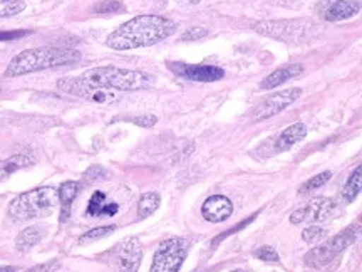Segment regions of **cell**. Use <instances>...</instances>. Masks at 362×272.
Masks as SVG:
<instances>
[{"label":"cell","mask_w":362,"mask_h":272,"mask_svg":"<svg viewBox=\"0 0 362 272\" xmlns=\"http://www.w3.org/2000/svg\"><path fill=\"white\" fill-rule=\"evenodd\" d=\"M176 30L173 21L161 16H138L124 22L106 39L107 47L115 51H131V49L149 47L168 39Z\"/></svg>","instance_id":"6da1fadb"},{"label":"cell","mask_w":362,"mask_h":272,"mask_svg":"<svg viewBox=\"0 0 362 272\" xmlns=\"http://www.w3.org/2000/svg\"><path fill=\"white\" fill-rule=\"evenodd\" d=\"M79 61L81 54L78 51H72V49L49 47V45H45V47H34L17 54V56L8 62L4 76H6V78H17V76L30 74V72L71 66Z\"/></svg>","instance_id":"7a4b0ae2"},{"label":"cell","mask_w":362,"mask_h":272,"mask_svg":"<svg viewBox=\"0 0 362 272\" xmlns=\"http://www.w3.org/2000/svg\"><path fill=\"white\" fill-rule=\"evenodd\" d=\"M79 79L90 88H106L119 91L146 89L153 84V78L146 72L136 69H123V67L104 66L93 67L83 72Z\"/></svg>","instance_id":"3957f363"},{"label":"cell","mask_w":362,"mask_h":272,"mask_svg":"<svg viewBox=\"0 0 362 272\" xmlns=\"http://www.w3.org/2000/svg\"><path fill=\"white\" fill-rule=\"evenodd\" d=\"M59 205V190L40 187L21 193L8 205V217L16 222L42 219L56 210Z\"/></svg>","instance_id":"277c9868"},{"label":"cell","mask_w":362,"mask_h":272,"mask_svg":"<svg viewBox=\"0 0 362 272\" xmlns=\"http://www.w3.org/2000/svg\"><path fill=\"white\" fill-rule=\"evenodd\" d=\"M357 239V229L356 227H347L342 232H339L334 237L325 240L324 244L310 249L309 252L305 254V264L310 267V269H324L327 267L330 262L336 261L341 254L349 249L352 244L356 242Z\"/></svg>","instance_id":"5b68a950"},{"label":"cell","mask_w":362,"mask_h":272,"mask_svg":"<svg viewBox=\"0 0 362 272\" xmlns=\"http://www.w3.org/2000/svg\"><path fill=\"white\" fill-rule=\"evenodd\" d=\"M253 30L267 38H274L285 42H300L315 33V24L310 21H264L257 22Z\"/></svg>","instance_id":"8992f818"},{"label":"cell","mask_w":362,"mask_h":272,"mask_svg":"<svg viewBox=\"0 0 362 272\" xmlns=\"http://www.w3.org/2000/svg\"><path fill=\"white\" fill-rule=\"evenodd\" d=\"M188 254V242L181 237H170L158 246L149 272H180Z\"/></svg>","instance_id":"52a82bcc"},{"label":"cell","mask_w":362,"mask_h":272,"mask_svg":"<svg viewBox=\"0 0 362 272\" xmlns=\"http://www.w3.org/2000/svg\"><path fill=\"white\" fill-rule=\"evenodd\" d=\"M106 262L115 272H138L143 259V249L136 237H128L106 252Z\"/></svg>","instance_id":"ba28073f"},{"label":"cell","mask_w":362,"mask_h":272,"mask_svg":"<svg viewBox=\"0 0 362 272\" xmlns=\"http://www.w3.org/2000/svg\"><path fill=\"white\" fill-rule=\"evenodd\" d=\"M300 88H288L279 91V93L270 94V96H267L260 104H257L255 111H253V120L264 121L269 120L272 116L279 115V113H282L285 110V108L291 106L292 103H296L297 99L300 98Z\"/></svg>","instance_id":"9c48e42d"},{"label":"cell","mask_w":362,"mask_h":272,"mask_svg":"<svg viewBox=\"0 0 362 272\" xmlns=\"http://www.w3.org/2000/svg\"><path fill=\"white\" fill-rule=\"evenodd\" d=\"M57 88L64 93L74 94V96L89 99V101L94 103H112L117 99V94L115 91L106 89V88H90V86L84 84L79 78H66L59 79Z\"/></svg>","instance_id":"30bf717a"},{"label":"cell","mask_w":362,"mask_h":272,"mask_svg":"<svg viewBox=\"0 0 362 272\" xmlns=\"http://www.w3.org/2000/svg\"><path fill=\"white\" fill-rule=\"evenodd\" d=\"M336 208L332 198L327 197H315L307 203V205L297 208L296 212H292L291 215V224L300 225V224H314V222H320L332 214V210Z\"/></svg>","instance_id":"8fae6325"},{"label":"cell","mask_w":362,"mask_h":272,"mask_svg":"<svg viewBox=\"0 0 362 272\" xmlns=\"http://www.w3.org/2000/svg\"><path fill=\"white\" fill-rule=\"evenodd\" d=\"M171 71L181 78L197 81V83H215L225 76V71L216 66H202V64H185V62H173L170 64Z\"/></svg>","instance_id":"7c38bea8"},{"label":"cell","mask_w":362,"mask_h":272,"mask_svg":"<svg viewBox=\"0 0 362 272\" xmlns=\"http://www.w3.org/2000/svg\"><path fill=\"white\" fill-rule=\"evenodd\" d=\"M233 214V203L225 195H211L208 197L202 207V215L206 222L220 224L228 220Z\"/></svg>","instance_id":"4fadbf2b"},{"label":"cell","mask_w":362,"mask_h":272,"mask_svg":"<svg viewBox=\"0 0 362 272\" xmlns=\"http://www.w3.org/2000/svg\"><path fill=\"white\" fill-rule=\"evenodd\" d=\"M362 8L361 0H336L325 8L324 19L329 22H339L351 19V17L357 16Z\"/></svg>","instance_id":"5bb4252c"},{"label":"cell","mask_w":362,"mask_h":272,"mask_svg":"<svg viewBox=\"0 0 362 272\" xmlns=\"http://www.w3.org/2000/svg\"><path fill=\"white\" fill-rule=\"evenodd\" d=\"M304 71V66L302 64H291V66H285L280 67V69H275L274 72H270L267 78H264V81L260 83L262 89H274L280 86L282 83H287L288 79L297 78L298 74H302Z\"/></svg>","instance_id":"9a60e30c"},{"label":"cell","mask_w":362,"mask_h":272,"mask_svg":"<svg viewBox=\"0 0 362 272\" xmlns=\"http://www.w3.org/2000/svg\"><path fill=\"white\" fill-rule=\"evenodd\" d=\"M117 210H119V205L116 202H107L106 193L94 192L88 203L86 214L89 217H112L117 214Z\"/></svg>","instance_id":"2e32d148"},{"label":"cell","mask_w":362,"mask_h":272,"mask_svg":"<svg viewBox=\"0 0 362 272\" xmlns=\"http://www.w3.org/2000/svg\"><path fill=\"white\" fill-rule=\"evenodd\" d=\"M307 136V126L304 123H296L288 126L287 130H284L282 133L279 135L277 142H275V149L277 152H287L291 149L293 144L302 142Z\"/></svg>","instance_id":"e0dca14e"},{"label":"cell","mask_w":362,"mask_h":272,"mask_svg":"<svg viewBox=\"0 0 362 272\" xmlns=\"http://www.w3.org/2000/svg\"><path fill=\"white\" fill-rule=\"evenodd\" d=\"M81 187L83 185L78 183V181H64L59 188V203H61V222H66L71 215V205L72 200L78 197V193L81 192Z\"/></svg>","instance_id":"ac0fdd59"},{"label":"cell","mask_w":362,"mask_h":272,"mask_svg":"<svg viewBox=\"0 0 362 272\" xmlns=\"http://www.w3.org/2000/svg\"><path fill=\"white\" fill-rule=\"evenodd\" d=\"M44 237V227L40 225H33L27 227V229L22 230V232L16 237V249L21 252H27L30 249L37 246V244Z\"/></svg>","instance_id":"d6986e66"},{"label":"cell","mask_w":362,"mask_h":272,"mask_svg":"<svg viewBox=\"0 0 362 272\" xmlns=\"http://www.w3.org/2000/svg\"><path fill=\"white\" fill-rule=\"evenodd\" d=\"M34 163V158L29 155H16L7 158V160H0V180H6L16 171H19L25 166H30Z\"/></svg>","instance_id":"ffe728a7"},{"label":"cell","mask_w":362,"mask_h":272,"mask_svg":"<svg viewBox=\"0 0 362 272\" xmlns=\"http://www.w3.org/2000/svg\"><path fill=\"white\" fill-rule=\"evenodd\" d=\"M362 193V165L357 166V169L352 171L349 178H347L346 185L342 188V198L347 203L354 202L357 197Z\"/></svg>","instance_id":"44dd1931"},{"label":"cell","mask_w":362,"mask_h":272,"mask_svg":"<svg viewBox=\"0 0 362 272\" xmlns=\"http://www.w3.org/2000/svg\"><path fill=\"white\" fill-rule=\"evenodd\" d=\"M160 195L156 192H148L144 193L141 198H139V203H138V215L141 217V219H146V217L153 215L155 212L158 210V207H160Z\"/></svg>","instance_id":"7402d4cb"},{"label":"cell","mask_w":362,"mask_h":272,"mask_svg":"<svg viewBox=\"0 0 362 272\" xmlns=\"http://www.w3.org/2000/svg\"><path fill=\"white\" fill-rule=\"evenodd\" d=\"M330 176H332V174H330V171H324V174L310 176V180H307L305 183L302 185L300 190H298V193L305 195V193L314 192V190H319L320 187H324V185L327 183V181L330 180Z\"/></svg>","instance_id":"603a6c76"},{"label":"cell","mask_w":362,"mask_h":272,"mask_svg":"<svg viewBox=\"0 0 362 272\" xmlns=\"http://www.w3.org/2000/svg\"><path fill=\"white\" fill-rule=\"evenodd\" d=\"M116 230L115 225H106V227H96V229L93 230H88L84 235H81L79 239V244L81 246H86V244L93 242V240H99V239H104L107 237V235H111L112 232Z\"/></svg>","instance_id":"cb8c5ba5"},{"label":"cell","mask_w":362,"mask_h":272,"mask_svg":"<svg viewBox=\"0 0 362 272\" xmlns=\"http://www.w3.org/2000/svg\"><path fill=\"white\" fill-rule=\"evenodd\" d=\"M25 8V2L21 0H0V17H12Z\"/></svg>","instance_id":"d4e9b609"},{"label":"cell","mask_w":362,"mask_h":272,"mask_svg":"<svg viewBox=\"0 0 362 272\" xmlns=\"http://www.w3.org/2000/svg\"><path fill=\"white\" fill-rule=\"evenodd\" d=\"M325 235H327V230H324L322 227L310 225V227H307V229L302 230V239H304L307 244L320 242V240L325 239Z\"/></svg>","instance_id":"484cf974"},{"label":"cell","mask_w":362,"mask_h":272,"mask_svg":"<svg viewBox=\"0 0 362 272\" xmlns=\"http://www.w3.org/2000/svg\"><path fill=\"white\" fill-rule=\"evenodd\" d=\"M104 178H107V171L99 165H93L90 169H88L84 176H83V183L84 185H90V183H96V181H101Z\"/></svg>","instance_id":"4316f807"},{"label":"cell","mask_w":362,"mask_h":272,"mask_svg":"<svg viewBox=\"0 0 362 272\" xmlns=\"http://www.w3.org/2000/svg\"><path fill=\"white\" fill-rule=\"evenodd\" d=\"M123 11V4L117 0H101L94 6V12L96 13H116Z\"/></svg>","instance_id":"83f0119b"},{"label":"cell","mask_w":362,"mask_h":272,"mask_svg":"<svg viewBox=\"0 0 362 272\" xmlns=\"http://www.w3.org/2000/svg\"><path fill=\"white\" fill-rule=\"evenodd\" d=\"M253 256H255L257 259L265 261V262H279L280 261L277 251H275V249L270 247V246L259 247L257 251H253Z\"/></svg>","instance_id":"f1b7e54d"},{"label":"cell","mask_w":362,"mask_h":272,"mask_svg":"<svg viewBox=\"0 0 362 272\" xmlns=\"http://www.w3.org/2000/svg\"><path fill=\"white\" fill-rule=\"evenodd\" d=\"M208 35V30L203 29V27H192V29H188L187 33L181 35V40H198V39H203Z\"/></svg>","instance_id":"f546056e"},{"label":"cell","mask_w":362,"mask_h":272,"mask_svg":"<svg viewBox=\"0 0 362 272\" xmlns=\"http://www.w3.org/2000/svg\"><path fill=\"white\" fill-rule=\"evenodd\" d=\"M59 267H61V262L57 259H54L51 262H45V264H40V266H35L33 269L25 271V272H56L59 271Z\"/></svg>","instance_id":"4dcf8cb0"},{"label":"cell","mask_w":362,"mask_h":272,"mask_svg":"<svg viewBox=\"0 0 362 272\" xmlns=\"http://www.w3.org/2000/svg\"><path fill=\"white\" fill-rule=\"evenodd\" d=\"M27 30H0V42H7V40H16L27 35Z\"/></svg>","instance_id":"1f68e13d"},{"label":"cell","mask_w":362,"mask_h":272,"mask_svg":"<svg viewBox=\"0 0 362 272\" xmlns=\"http://www.w3.org/2000/svg\"><path fill=\"white\" fill-rule=\"evenodd\" d=\"M156 116L153 115H144V116H138L133 118V123L138 126H144V128H151V126L156 125Z\"/></svg>","instance_id":"d6a6232c"},{"label":"cell","mask_w":362,"mask_h":272,"mask_svg":"<svg viewBox=\"0 0 362 272\" xmlns=\"http://www.w3.org/2000/svg\"><path fill=\"white\" fill-rule=\"evenodd\" d=\"M19 269L13 266H0V272H17Z\"/></svg>","instance_id":"836d02e7"},{"label":"cell","mask_w":362,"mask_h":272,"mask_svg":"<svg viewBox=\"0 0 362 272\" xmlns=\"http://www.w3.org/2000/svg\"><path fill=\"white\" fill-rule=\"evenodd\" d=\"M230 272H248L247 269H235V271H230Z\"/></svg>","instance_id":"e575fe53"}]
</instances>
